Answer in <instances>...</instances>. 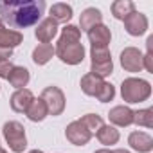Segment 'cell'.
Returning a JSON list of instances; mask_svg holds the SVG:
<instances>
[{
    "instance_id": "cell-1",
    "label": "cell",
    "mask_w": 153,
    "mask_h": 153,
    "mask_svg": "<svg viewBox=\"0 0 153 153\" xmlns=\"http://www.w3.org/2000/svg\"><path fill=\"white\" fill-rule=\"evenodd\" d=\"M43 13V0H0V20L15 31L38 25Z\"/></svg>"
},
{
    "instance_id": "cell-2",
    "label": "cell",
    "mask_w": 153,
    "mask_h": 153,
    "mask_svg": "<svg viewBox=\"0 0 153 153\" xmlns=\"http://www.w3.org/2000/svg\"><path fill=\"white\" fill-rule=\"evenodd\" d=\"M121 96L128 105L148 101L151 96V85L142 78H126L121 83Z\"/></svg>"
},
{
    "instance_id": "cell-3",
    "label": "cell",
    "mask_w": 153,
    "mask_h": 153,
    "mask_svg": "<svg viewBox=\"0 0 153 153\" xmlns=\"http://www.w3.org/2000/svg\"><path fill=\"white\" fill-rule=\"evenodd\" d=\"M90 74L97 76V78L105 79L106 76L114 72V61L108 47H90Z\"/></svg>"
},
{
    "instance_id": "cell-4",
    "label": "cell",
    "mask_w": 153,
    "mask_h": 153,
    "mask_svg": "<svg viewBox=\"0 0 153 153\" xmlns=\"http://www.w3.org/2000/svg\"><path fill=\"white\" fill-rule=\"evenodd\" d=\"M4 139L9 144V148L15 153H22L27 148V137H25V128L18 121H7L2 128Z\"/></svg>"
},
{
    "instance_id": "cell-5",
    "label": "cell",
    "mask_w": 153,
    "mask_h": 153,
    "mask_svg": "<svg viewBox=\"0 0 153 153\" xmlns=\"http://www.w3.org/2000/svg\"><path fill=\"white\" fill-rule=\"evenodd\" d=\"M54 54L67 65H79L85 59V47L81 42L78 43H61L58 42L54 47Z\"/></svg>"
},
{
    "instance_id": "cell-6",
    "label": "cell",
    "mask_w": 153,
    "mask_h": 153,
    "mask_svg": "<svg viewBox=\"0 0 153 153\" xmlns=\"http://www.w3.org/2000/svg\"><path fill=\"white\" fill-rule=\"evenodd\" d=\"M40 97L43 99V103H45V106L49 110V115L56 117V115H61L63 114L67 101H65V94H63V90L59 87H54L52 85V87L43 88V92H42Z\"/></svg>"
},
{
    "instance_id": "cell-7",
    "label": "cell",
    "mask_w": 153,
    "mask_h": 153,
    "mask_svg": "<svg viewBox=\"0 0 153 153\" xmlns=\"http://www.w3.org/2000/svg\"><path fill=\"white\" fill-rule=\"evenodd\" d=\"M65 137H67V140H68L70 144H74V146H87L88 140L92 139L90 131L79 123V119H78V121H72V123L65 128Z\"/></svg>"
},
{
    "instance_id": "cell-8",
    "label": "cell",
    "mask_w": 153,
    "mask_h": 153,
    "mask_svg": "<svg viewBox=\"0 0 153 153\" xmlns=\"http://www.w3.org/2000/svg\"><path fill=\"white\" fill-rule=\"evenodd\" d=\"M123 22H124V29H126V33L130 36H142L148 31V27H149L148 16L144 13H139V11H133Z\"/></svg>"
},
{
    "instance_id": "cell-9",
    "label": "cell",
    "mask_w": 153,
    "mask_h": 153,
    "mask_svg": "<svg viewBox=\"0 0 153 153\" xmlns=\"http://www.w3.org/2000/svg\"><path fill=\"white\" fill-rule=\"evenodd\" d=\"M121 67L126 72H140L142 67V52L137 47H126L121 52Z\"/></svg>"
},
{
    "instance_id": "cell-10",
    "label": "cell",
    "mask_w": 153,
    "mask_h": 153,
    "mask_svg": "<svg viewBox=\"0 0 153 153\" xmlns=\"http://www.w3.org/2000/svg\"><path fill=\"white\" fill-rule=\"evenodd\" d=\"M108 119H110L112 126L126 128V126L133 124V110H131L130 106H124V105L114 106V108L108 112Z\"/></svg>"
},
{
    "instance_id": "cell-11",
    "label": "cell",
    "mask_w": 153,
    "mask_h": 153,
    "mask_svg": "<svg viewBox=\"0 0 153 153\" xmlns=\"http://www.w3.org/2000/svg\"><path fill=\"white\" fill-rule=\"evenodd\" d=\"M58 34V24L52 18H43L40 20V24L36 25L34 36L38 38L40 43H51Z\"/></svg>"
},
{
    "instance_id": "cell-12",
    "label": "cell",
    "mask_w": 153,
    "mask_h": 153,
    "mask_svg": "<svg viewBox=\"0 0 153 153\" xmlns=\"http://www.w3.org/2000/svg\"><path fill=\"white\" fill-rule=\"evenodd\" d=\"M33 99H34V96H33V92H31L29 88H20V90H15V92H13L9 103H11L13 112H16V114H25L27 108L31 106Z\"/></svg>"
},
{
    "instance_id": "cell-13",
    "label": "cell",
    "mask_w": 153,
    "mask_h": 153,
    "mask_svg": "<svg viewBox=\"0 0 153 153\" xmlns=\"http://www.w3.org/2000/svg\"><path fill=\"white\" fill-rule=\"evenodd\" d=\"M128 144L131 149L139 153H149L153 149V139L146 131H131L128 135Z\"/></svg>"
},
{
    "instance_id": "cell-14",
    "label": "cell",
    "mask_w": 153,
    "mask_h": 153,
    "mask_svg": "<svg viewBox=\"0 0 153 153\" xmlns=\"http://www.w3.org/2000/svg\"><path fill=\"white\" fill-rule=\"evenodd\" d=\"M87 36H88L92 47H108V43L112 42V33L105 24H99V25L92 27L90 31H87Z\"/></svg>"
},
{
    "instance_id": "cell-15",
    "label": "cell",
    "mask_w": 153,
    "mask_h": 153,
    "mask_svg": "<svg viewBox=\"0 0 153 153\" xmlns=\"http://www.w3.org/2000/svg\"><path fill=\"white\" fill-rule=\"evenodd\" d=\"M99 24H103V15L96 7H87L79 16V27H81L79 31H90L92 27H96Z\"/></svg>"
},
{
    "instance_id": "cell-16",
    "label": "cell",
    "mask_w": 153,
    "mask_h": 153,
    "mask_svg": "<svg viewBox=\"0 0 153 153\" xmlns=\"http://www.w3.org/2000/svg\"><path fill=\"white\" fill-rule=\"evenodd\" d=\"M29 79H31L29 70H27L25 67H18V65H15V67H13V70L9 72V78H7L9 85H11V87H15L16 90L25 88V87L29 85Z\"/></svg>"
},
{
    "instance_id": "cell-17",
    "label": "cell",
    "mask_w": 153,
    "mask_h": 153,
    "mask_svg": "<svg viewBox=\"0 0 153 153\" xmlns=\"http://www.w3.org/2000/svg\"><path fill=\"white\" fill-rule=\"evenodd\" d=\"M51 16L49 18H52L56 24H67V22H70V18H72V6H68V4H65V2H58V4H52L51 6Z\"/></svg>"
},
{
    "instance_id": "cell-18",
    "label": "cell",
    "mask_w": 153,
    "mask_h": 153,
    "mask_svg": "<svg viewBox=\"0 0 153 153\" xmlns=\"http://www.w3.org/2000/svg\"><path fill=\"white\" fill-rule=\"evenodd\" d=\"M25 115H27V119H29V121H33V123H42V121L49 115V110H47V106H45L43 99H42V97H38V99L34 97V99H33V103H31V106L27 108Z\"/></svg>"
},
{
    "instance_id": "cell-19",
    "label": "cell",
    "mask_w": 153,
    "mask_h": 153,
    "mask_svg": "<svg viewBox=\"0 0 153 153\" xmlns=\"http://www.w3.org/2000/svg\"><path fill=\"white\" fill-rule=\"evenodd\" d=\"M96 137H97V140H99L103 146H114V144H117L119 139H121L119 130H117L115 126H112V124H103L101 130L96 133Z\"/></svg>"
},
{
    "instance_id": "cell-20",
    "label": "cell",
    "mask_w": 153,
    "mask_h": 153,
    "mask_svg": "<svg viewBox=\"0 0 153 153\" xmlns=\"http://www.w3.org/2000/svg\"><path fill=\"white\" fill-rule=\"evenodd\" d=\"M103 81L105 79H101V78H97V76H94V74H85L83 78H81V90L87 94V96H92V97H96L97 96V92H99V88H101V85H103Z\"/></svg>"
},
{
    "instance_id": "cell-21",
    "label": "cell",
    "mask_w": 153,
    "mask_h": 153,
    "mask_svg": "<svg viewBox=\"0 0 153 153\" xmlns=\"http://www.w3.org/2000/svg\"><path fill=\"white\" fill-rule=\"evenodd\" d=\"M22 42H24V34H22L20 31L7 29V27H4L2 31H0V45L9 47V49H15V47H18Z\"/></svg>"
},
{
    "instance_id": "cell-22",
    "label": "cell",
    "mask_w": 153,
    "mask_h": 153,
    "mask_svg": "<svg viewBox=\"0 0 153 153\" xmlns=\"http://www.w3.org/2000/svg\"><path fill=\"white\" fill-rule=\"evenodd\" d=\"M110 9H112V16L115 20H124L128 15H131L135 11V4L131 0H115Z\"/></svg>"
},
{
    "instance_id": "cell-23",
    "label": "cell",
    "mask_w": 153,
    "mask_h": 153,
    "mask_svg": "<svg viewBox=\"0 0 153 153\" xmlns=\"http://www.w3.org/2000/svg\"><path fill=\"white\" fill-rule=\"evenodd\" d=\"M54 56V47L51 43H40L33 51V61L36 65H47Z\"/></svg>"
},
{
    "instance_id": "cell-24",
    "label": "cell",
    "mask_w": 153,
    "mask_h": 153,
    "mask_svg": "<svg viewBox=\"0 0 153 153\" xmlns=\"http://www.w3.org/2000/svg\"><path fill=\"white\" fill-rule=\"evenodd\" d=\"M79 123L90 131V135H96L99 130H101V126L105 124V121H103V117L101 115H97V114H87V115H83L81 119H79Z\"/></svg>"
},
{
    "instance_id": "cell-25",
    "label": "cell",
    "mask_w": 153,
    "mask_h": 153,
    "mask_svg": "<svg viewBox=\"0 0 153 153\" xmlns=\"http://www.w3.org/2000/svg\"><path fill=\"white\" fill-rule=\"evenodd\" d=\"M58 42H61V43H78V42H81V31H79V27L70 25V24L65 25L61 29V34H59Z\"/></svg>"
},
{
    "instance_id": "cell-26",
    "label": "cell",
    "mask_w": 153,
    "mask_h": 153,
    "mask_svg": "<svg viewBox=\"0 0 153 153\" xmlns=\"http://www.w3.org/2000/svg\"><path fill=\"white\" fill-rule=\"evenodd\" d=\"M133 124L151 128L153 126V108H144V110L133 112Z\"/></svg>"
},
{
    "instance_id": "cell-27",
    "label": "cell",
    "mask_w": 153,
    "mask_h": 153,
    "mask_svg": "<svg viewBox=\"0 0 153 153\" xmlns=\"http://www.w3.org/2000/svg\"><path fill=\"white\" fill-rule=\"evenodd\" d=\"M96 97L99 99V103H110L115 97V87L112 83L103 81V85H101V88H99V92H97Z\"/></svg>"
},
{
    "instance_id": "cell-28",
    "label": "cell",
    "mask_w": 153,
    "mask_h": 153,
    "mask_svg": "<svg viewBox=\"0 0 153 153\" xmlns=\"http://www.w3.org/2000/svg\"><path fill=\"white\" fill-rule=\"evenodd\" d=\"M13 63H11V59H4V61H0V78L2 79H7L9 78V72L13 70Z\"/></svg>"
},
{
    "instance_id": "cell-29",
    "label": "cell",
    "mask_w": 153,
    "mask_h": 153,
    "mask_svg": "<svg viewBox=\"0 0 153 153\" xmlns=\"http://www.w3.org/2000/svg\"><path fill=\"white\" fill-rule=\"evenodd\" d=\"M142 67L153 74V52H146L142 54Z\"/></svg>"
},
{
    "instance_id": "cell-30",
    "label": "cell",
    "mask_w": 153,
    "mask_h": 153,
    "mask_svg": "<svg viewBox=\"0 0 153 153\" xmlns=\"http://www.w3.org/2000/svg\"><path fill=\"white\" fill-rule=\"evenodd\" d=\"M11 58H13V49L0 45V61H4V59H11Z\"/></svg>"
},
{
    "instance_id": "cell-31",
    "label": "cell",
    "mask_w": 153,
    "mask_h": 153,
    "mask_svg": "<svg viewBox=\"0 0 153 153\" xmlns=\"http://www.w3.org/2000/svg\"><path fill=\"white\" fill-rule=\"evenodd\" d=\"M94 153H112V149H108V148H101V149H97V151H94Z\"/></svg>"
},
{
    "instance_id": "cell-32",
    "label": "cell",
    "mask_w": 153,
    "mask_h": 153,
    "mask_svg": "<svg viewBox=\"0 0 153 153\" xmlns=\"http://www.w3.org/2000/svg\"><path fill=\"white\" fill-rule=\"evenodd\" d=\"M112 153H130L128 149H123V148H119V149H114Z\"/></svg>"
},
{
    "instance_id": "cell-33",
    "label": "cell",
    "mask_w": 153,
    "mask_h": 153,
    "mask_svg": "<svg viewBox=\"0 0 153 153\" xmlns=\"http://www.w3.org/2000/svg\"><path fill=\"white\" fill-rule=\"evenodd\" d=\"M29 153H43L42 149H33V151H29Z\"/></svg>"
},
{
    "instance_id": "cell-34",
    "label": "cell",
    "mask_w": 153,
    "mask_h": 153,
    "mask_svg": "<svg viewBox=\"0 0 153 153\" xmlns=\"http://www.w3.org/2000/svg\"><path fill=\"white\" fill-rule=\"evenodd\" d=\"M4 27H6V25H4V22H2V20H0V31H2Z\"/></svg>"
},
{
    "instance_id": "cell-35",
    "label": "cell",
    "mask_w": 153,
    "mask_h": 153,
    "mask_svg": "<svg viewBox=\"0 0 153 153\" xmlns=\"http://www.w3.org/2000/svg\"><path fill=\"white\" fill-rule=\"evenodd\" d=\"M0 153H7V151H6V149H4V148H0Z\"/></svg>"
}]
</instances>
